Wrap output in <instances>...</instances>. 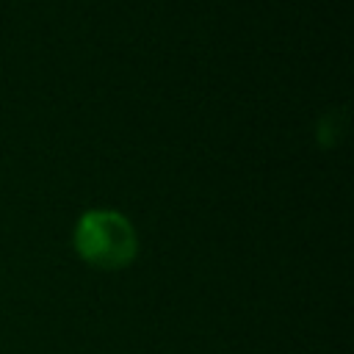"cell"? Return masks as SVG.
I'll return each instance as SVG.
<instances>
[{
  "instance_id": "cell-1",
  "label": "cell",
  "mask_w": 354,
  "mask_h": 354,
  "mask_svg": "<svg viewBox=\"0 0 354 354\" xmlns=\"http://www.w3.org/2000/svg\"><path fill=\"white\" fill-rule=\"evenodd\" d=\"M75 252L94 268H124L138 254V238L127 216L119 210H86L75 224Z\"/></svg>"
},
{
  "instance_id": "cell-2",
  "label": "cell",
  "mask_w": 354,
  "mask_h": 354,
  "mask_svg": "<svg viewBox=\"0 0 354 354\" xmlns=\"http://www.w3.org/2000/svg\"><path fill=\"white\" fill-rule=\"evenodd\" d=\"M343 130H346V111H343V108H329V111L318 119V141H321L324 147L337 144L340 136H343Z\"/></svg>"
}]
</instances>
